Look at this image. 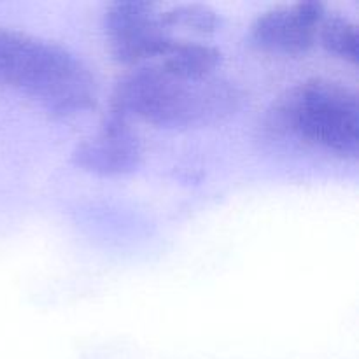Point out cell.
I'll list each match as a JSON object with an SVG mask.
<instances>
[{
    "label": "cell",
    "mask_w": 359,
    "mask_h": 359,
    "mask_svg": "<svg viewBox=\"0 0 359 359\" xmlns=\"http://www.w3.org/2000/svg\"><path fill=\"white\" fill-rule=\"evenodd\" d=\"M244 100V91L223 77L186 79L146 65L116 86L111 111L161 128H196L231 118Z\"/></svg>",
    "instance_id": "1"
},
{
    "label": "cell",
    "mask_w": 359,
    "mask_h": 359,
    "mask_svg": "<svg viewBox=\"0 0 359 359\" xmlns=\"http://www.w3.org/2000/svg\"><path fill=\"white\" fill-rule=\"evenodd\" d=\"M0 84L62 118L81 114L97 100L95 77L76 55L16 28H0Z\"/></svg>",
    "instance_id": "2"
},
{
    "label": "cell",
    "mask_w": 359,
    "mask_h": 359,
    "mask_svg": "<svg viewBox=\"0 0 359 359\" xmlns=\"http://www.w3.org/2000/svg\"><path fill=\"white\" fill-rule=\"evenodd\" d=\"M266 123L273 132L297 137L337 156L358 154V98L337 81L309 79L297 84L277 98Z\"/></svg>",
    "instance_id": "3"
},
{
    "label": "cell",
    "mask_w": 359,
    "mask_h": 359,
    "mask_svg": "<svg viewBox=\"0 0 359 359\" xmlns=\"http://www.w3.org/2000/svg\"><path fill=\"white\" fill-rule=\"evenodd\" d=\"M105 32L114 60L135 69L160 58L175 39L156 4L149 2L111 4L105 11Z\"/></svg>",
    "instance_id": "4"
},
{
    "label": "cell",
    "mask_w": 359,
    "mask_h": 359,
    "mask_svg": "<svg viewBox=\"0 0 359 359\" xmlns=\"http://www.w3.org/2000/svg\"><path fill=\"white\" fill-rule=\"evenodd\" d=\"M326 7L321 2H297L277 6L256 18L251 39L259 49L276 55H304L319 37Z\"/></svg>",
    "instance_id": "5"
},
{
    "label": "cell",
    "mask_w": 359,
    "mask_h": 359,
    "mask_svg": "<svg viewBox=\"0 0 359 359\" xmlns=\"http://www.w3.org/2000/svg\"><path fill=\"white\" fill-rule=\"evenodd\" d=\"M142 160V146L128 119L111 111L102 128L77 146V167L98 175H123L135 170Z\"/></svg>",
    "instance_id": "6"
},
{
    "label": "cell",
    "mask_w": 359,
    "mask_h": 359,
    "mask_svg": "<svg viewBox=\"0 0 359 359\" xmlns=\"http://www.w3.org/2000/svg\"><path fill=\"white\" fill-rule=\"evenodd\" d=\"M219 63L221 51L214 46L186 41V39H174L167 51L149 65L170 76L200 79V77L214 76Z\"/></svg>",
    "instance_id": "7"
},
{
    "label": "cell",
    "mask_w": 359,
    "mask_h": 359,
    "mask_svg": "<svg viewBox=\"0 0 359 359\" xmlns=\"http://www.w3.org/2000/svg\"><path fill=\"white\" fill-rule=\"evenodd\" d=\"M323 48L337 58L356 65L358 62V28L344 16H326L319 30Z\"/></svg>",
    "instance_id": "8"
},
{
    "label": "cell",
    "mask_w": 359,
    "mask_h": 359,
    "mask_svg": "<svg viewBox=\"0 0 359 359\" xmlns=\"http://www.w3.org/2000/svg\"><path fill=\"white\" fill-rule=\"evenodd\" d=\"M161 21L168 30L195 32V34H212L217 30V14L209 6L202 4H181L161 11Z\"/></svg>",
    "instance_id": "9"
}]
</instances>
